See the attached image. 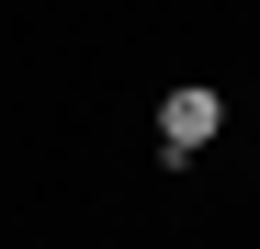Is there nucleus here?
Instances as JSON below:
<instances>
[{
  "label": "nucleus",
  "mask_w": 260,
  "mask_h": 249,
  "mask_svg": "<svg viewBox=\"0 0 260 249\" xmlns=\"http://www.w3.org/2000/svg\"><path fill=\"white\" fill-rule=\"evenodd\" d=\"M215 136H226V91H204V79H192V91L158 102V159H170V170H181V159H204Z\"/></svg>",
  "instance_id": "1"
}]
</instances>
